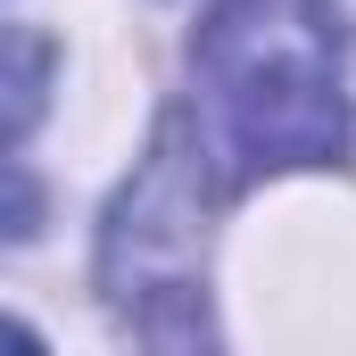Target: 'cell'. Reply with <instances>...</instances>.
<instances>
[{
  "mask_svg": "<svg viewBox=\"0 0 356 356\" xmlns=\"http://www.w3.org/2000/svg\"><path fill=\"white\" fill-rule=\"evenodd\" d=\"M191 75L199 141L232 158V182L348 166L356 108L332 0H207Z\"/></svg>",
  "mask_w": 356,
  "mask_h": 356,
  "instance_id": "obj_1",
  "label": "cell"
},
{
  "mask_svg": "<svg viewBox=\"0 0 356 356\" xmlns=\"http://www.w3.org/2000/svg\"><path fill=\"white\" fill-rule=\"evenodd\" d=\"M8 58H17V75H8V141H25V124H33V108H42V67H50V50H42L33 25H17V33H8Z\"/></svg>",
  "mask_w": 356,
  "mask_h": 356,
  "instance_id": "obj_2",
  "label": "cell"
}]
</instances>
